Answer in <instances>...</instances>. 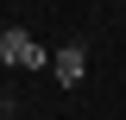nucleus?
I'll return each mask as SVG.
<instances>
[{
    "mask_svg": "<svg viewBox=\"0 0 126 120\" xmlns=\"http://www.w3.org/2000/svg\"><path fill=\"white\" fill-rule=\"evenodd\" d=\"M0 63H6V70H50V51L38 44L25 25H6L0 32Z\"/></svg>",
    "mask_w": 126,
    "mask_h": 120,
    "instance_id": "1",
    "label": "nucleus"
},
{
    "mask_svg": "<svg viewBox=\"0 0 126 120\" xmlns=\"http://www.w3.org/2000/svg\"><path fill=\"white\" fill-rule=\"evenodd\" d=\"M50 76H57L63 89H76L82 76H88V51H82V44H63L57 57H50Z\"/></svg>",
    "mask_w": 126,
    "mask_h": 120,
    "instance_id": "2",
    "label": "nucleus"
},
{
    "mask_svg": "<svg viewBox=\"0 0 126 120\" xmlns=\"http://www.w3.org/2000/svg\"><path fill=\"white\" fill-rule=\"evenodd\" d=\"M0 114H6V95H0Z\"/></svg>",
    "mask_w": 126,
    "mask_h": 120,
    "instance_id": "3",
    "label": "nucleus"
}]
</instances>
